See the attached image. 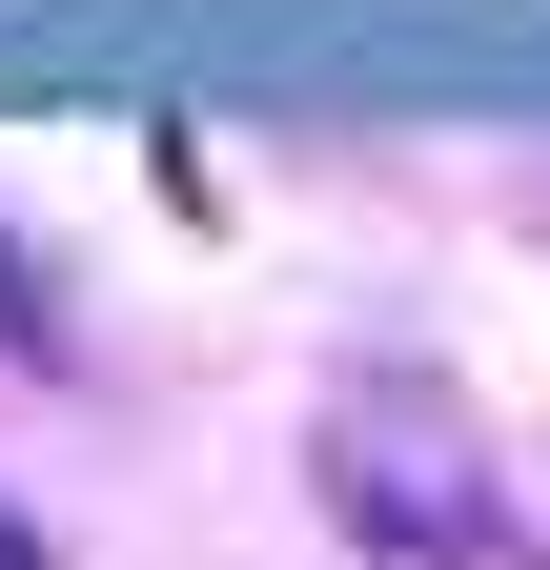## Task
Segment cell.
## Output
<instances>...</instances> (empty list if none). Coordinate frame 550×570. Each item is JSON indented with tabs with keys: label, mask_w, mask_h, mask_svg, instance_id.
Listing matches in <instances>:
<instances>
[{
	"label": "cell",
	"mask_w": 550,
	"mask_h": 570,
	"mask_svg": "<svg viewBox=\"0 0 550 570\" xmlns=\"http://www.w3.org/2000/svg\"><path fill=\"white\" fill-rule=\"evenodd\" d=\"M41 326H61V306H41V265L0 245V346H41Z\"/></svg>",
	"instance_id": "cell-1"
},
{
	"label": "cell",
	"mask_w": 550,
	"mask_h": 570,
	"mask_svg": "<svg viewBox=\"0 0 550 570\" xmlns=\"http://www.w3.org/2000/svg\"><path fill=\"white\" fill-rule=\"evenodd\" d=\"M0 570H41V530H21V510H0Z\"/></svg>",
	"instance_id": "cell-2"
}]
</instances>
